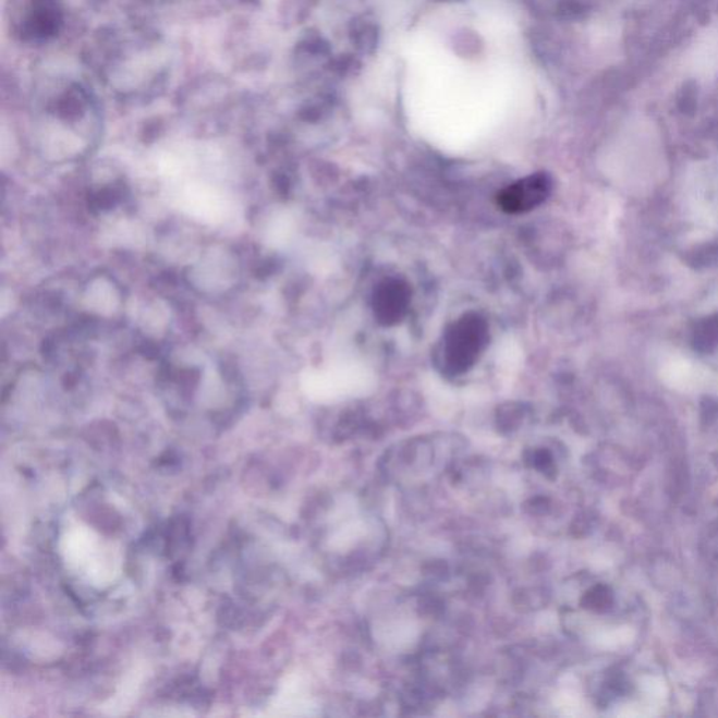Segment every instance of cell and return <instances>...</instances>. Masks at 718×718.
I'll list each match as a JSON object with an SVG mask.
<instances>
[{
    "label": "cell",
    "instance_id": "obj_1",
    "mask_svg": "<svg viewBox=\"0 0 718 718\" xmlns=\"http://www.w3.org/2000/svg\"><path fill=\"white\" fill-rule=\"evenodd\" d=\"M63 563L92 587H109L121 573L119 547L80 521L68 522L60 539Z\"/></svg>",
    "mask_w": 718,
    "mask_h": 718
},
{
    "label": "cell",
    "instance_id": "obj_2",
    "mask_svg": "<svg viewBox=\"0 0 718 718\" xmlns=\"http://www.w3.org/2000/svg\"><path fill=\"white\" fill-rule=\"evenodd\" d=\"M487 344V321L476 314L462 316L442 337L439 364L448 375L466 374L477 364Z\"/></svg>",
    "mask_w": 718,
    "mask_h": 718
},
{
    "label": "cell",
    "instance_id": "obj_3",
    "mask_svg": "<svg viewBox=\"0 0 718 718\" xmlns=\"http://www.w3.org/2000/svg\"><path fill=\"white\" fill-rule=\"evenodd\" d=\"M553 180L547 173H535L508 185L497 197L498 207L507 214L532 211L550 197Z\"/></svg>",
    "mask_w": 718,
    "mask_h": 718
},
{
    "label": "cell",
    "instance_id": "obj_4",
    "mask_svg": "<svg viewBox=\"0 0 718 718\" xmlns=\"http://www.w3.org/2000/svg\"><path fill=\"white\" fill-rule=\"evenodd\" d=\"M410 305V290L407 283L390 278L380 283L375 291L374 311L379 324L385 326L398 325L407 314Z\"/></svg>",
    "mask_w": 718,
    "mask_h": 718
},
{
    "label": "cell",
    "instance_id": "obj_5",
    "mask_svg": "<svg viewBox=\"0 0 718 718\" xmlns=\"http://www.w3.org/2000/svg\"><path fill=\"white\" fill-rule=\"evenodd\" d=\"M693 344L702 353H708V351L716 349L718 345V315L707 317L696 326Z\"/></svg>",
    "mask_w": 718,
    "mask_h": 718
},
{
    "label": "cell",
    "instance_id": "obj_6",
    "mask_svg": "<svg viewBox=\"0 0 718 718\" xmlns=\"http://www.w3.org/2000/svg\"><path fill=\"white\" fill-rule=\"evenodd\" d=\"M612 594L604 585H598L594 589H591L587 594V597L584 599L585 607L594 610H605L612 604Z\"/></svg>",
    "mask_w": 718,
    "mask_h": 718
}]
</instances>
